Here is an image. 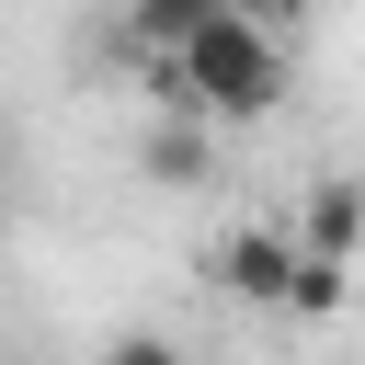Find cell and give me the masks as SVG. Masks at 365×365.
Wrapping results in <instances>:
<instances>
[{
  "mask_svg": "<svg viewBox=\"0 0 365 365\" xmlns=\"http://www.w3.org/2000/svg\"><path fill=\"white\" fill-rule=\"evenodd\" d=\"M297 57H285V23H251V11H217L194 46L148 57V103L160 114H194V125H262L285 103Z\"/></svg>",
  "mask_w": 365,
  "mask_h": 365,
  "instance_id": "obj_1",
  "label": "cell"
},
{
  "mask_svg": "<svg viewBox=\"0 0 365 365\" xmlns=\"http://www.w3.org/2000/svg\"><path fill=\"white\" fill-rule=\"evenodd\" d=\"M297 262H308V251H297V228H274V217H262V228H228V240L205 251V274H217L228 308H285V297H297Z\"/></svg>",
  "mask_w": 365,
  "mask_h": 365,
  "instance_id": "obj_2",
  "label": "cell"
},
{
  "mask_svg": "<svg viewBox=\"0 0 365 365\" xmlns=\"http://www.w3.org/2000/svg\"><path fill=\"white\" fill-rule=\"evenodd\" d=\"M297 251H319V262H354V251H365V171H319V182H308Z\"/></svg>",
  "mask_w": 365,
  "mask_h": 365,
  "instance_id": "obj_3",
  "label": "cell"
},
{
  "mask_svg": "<svg viewBox=\"0 0 365 365\" xmlns=\"http://www.w3.org/2000/svg\"><path fill=\"white\" fill-rule=\"evenodd\" d=\"M217 11H240V0H114V23H125V46H137V68H148V57H171V46H194Z\"/></svg>",
  "mask_w": 365,
  "mask_h": 365,
  "instance_id": "obj_4",
  "label": "cell"
},
{
  "mask_svg": "<svg viewBox=\"0 0 365 365\" xmlns=\"http://www.w3.org/2000/svg\"><path fill=\"white\" fill-rule=\"evenodd\" d=\"M137 160H148V182H205V125L194 114H160Z\"/></svg>",
  "mask_w": 365,
  "mask_h": 365,
  "instance_id": "obj_5",
  "label": "cell"
},
{
  "mask_svg": "<svg viewBox=\"0 0 365 365\" xmlns=\"http://www.w3.org/2000/svg\"><path fill=\"white\" fill-rule=\"evenodd\" d=\"M342 274H354V262H319V251H308V262H297V297H285V319H331V308H342Z\"/></svg>",
  "mask_w": 365,
  "mask_h": 365,
  "instance_id": "obj_6",
  "label": "cell"
},
{
  "mask_svg": "<svg viewBox=\"0 0 365 365\" xmlns=\"http://www.w3.org/2000/svg\"><path fill=\"white\" fill-rule=\"evenodd\" d=\"M91 365H194V354H182L171 331H114V342H103Z\"/></svg>",
  "mask_w": 365,
  "mask_h": 365,
  "instance_id": "obj_7",
  "label": "cell"
},
{
  "mask_svg": "<svg viewBox=\"0 0 365 365\" xmlns=\"http://www.w3.org/2000/svg\"><path fill=\"white\" fill-rule=\"evenodd\" d=\"M240 11H251V23H297L308 0H240Z\"/></svg>",
  "mask_w": 365,
  "mask_h": 365,
  "instance_id": "obj_8",
  "label": "cell"
}]
</instances>
